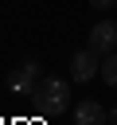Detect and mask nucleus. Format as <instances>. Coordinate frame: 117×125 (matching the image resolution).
<instances>
[{
	"label": "nucleus",
	"mask_w": 117,
	"mask_h": 125,
	"mask_svg": "<svg viewBox=\"0 0 117 125\" xmlns=\"http://www.w3.org/2000/svg\"><path fill=\"white\" fill-rule=\"evenodd\" d=\"M31 98H35V105L47 117H58L70 105V82H62V78H39V86L31 90Z\"/></svg>",
	"instance_id": "1"
},
{
	"label": "nucleus",
	"mask_w": 117,
	"mask_h": 125,
	"mask_svg": "<svg viewBox=\"0 0 117 125\" xmlns=\"http://www.w3.org/2000/svg\"><path fill=\"white\" fill-rule=\"evenodd\" d=\"M90 4H94V8H98V12H105V8H113V4H117V0H90Z\"/></svg>",
	"instance_id": "7"
},
{
	"label": "nucleus",
	"mask_w": 117,
	"mask_h": 125,
	"mask_svg": "<svg viewBox=\"0 0 117 125\" xmlns=\"http://www.w3.org/2000/svg\"><path fill=\"white\" fill-rule=\"evenodd\" d=\"M8 86H12L16 94H31V90L39 86V62H35V59L20 62V70H12V78H8Z\"/></svg>",
	"instance_id": "5"
},
{
	"label": "nucleus",
	"mask_w": 117,
	"mask_h": 125,
	"mask_svg": "<svg viewBox=\"0 0 117 125\" xmlns=\"http://www.w3.org/2000/svg\"><path fill=\"white\" fill-rule=\"evenodd\" d=\"M101 82L105 86H117V51L113 55H101Z\"/></svg>",
	"instance_id": "6"
},
{
	"label": "nucleus",
	"mask_w": 117,
	"mask_h": 125,
	"mask_svg": "<svg viewBox=\"0 0 117 125\" xmlns=\"http://www.w3.org/2000/svg\"><path fill=\"white\" fill-rule=\"evenodd\" d=\"M74 125H109V113L98 98H82L74 102Z\"/></svg>",
	"instance_id": "3"
},
{
	"label": "nucleus",
	"mask_w": 117,
	"mask_h": 125,
	"mask_svg": "<svg viewBox=\"0 0 117 125\" xmlns=\"http://www.w3.org/2000/svg\"><path fill=\"white\" fill-rule=\"evenodd\" d=\"M94 74H101V55L86 43L82 51L70 55V82H90Z\"/></svg>",
	"instance_id": "2"
},
{
	"label": "nucleus",
	"mask_w": 117,
	"mask_h": 125,
	"mask_svg": "<svg viewBox=\"0 0 117 125\" xmlns=\"http://www.w3.org/2000/svg\"><path fill=\"white\" fill-rule=\"evenodd\" d=\"M90 47H94L98 55H113V51H117V23H113V20L94 23V31H90Z\"/></svg>",
	"instance_id": "4"
},
{
	"label": "nucleus",
	"mask_w": 117,
	"mask_h": 125,
	"mask_svg": "<svg viewBox=\"0 0 117 125\" xmlns=\"http://www.w3.org/2000/svg\"><path fill=\"white\" fill-rule=\"evenodd\" d=\"M109 125H117V109H109Z\"/></svg>",
	"instance_id": "8"
}]
</instances>
